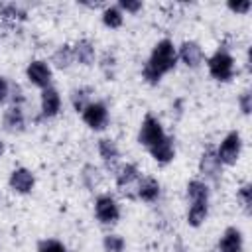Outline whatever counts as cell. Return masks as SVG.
<instances>
[{
	"label": "cell",
	"mask_w": 252,
	"mask_h": 252,
	"mask_svg": "<svg viewBox=\"0 0 252 252\" xmlns=\"http://www.w3.org/2000/svg\"><path fill=\"white\" fill-rule=\"evenodd\" d=\"M136 197H140L146 203H154L159 197V183L154 177H140L138 189H136Z\"/></svg>",
	"instance_id": "d6986e66"
},
{
	"label": "cell",
	"mask_w": 252,
	"mask_h": 252,
	"mask_svg": "<svg viewBox=\"0 0 252 252\" xmlns=\"http://www.w3.org/2000/svg\"><path fill=\"white\" fill-rule=\"evenodd\" d=\"M28 18V12L16 2H0V22L6 26H16Z\"/></svg>",
	"instance_id": "4fadbf2b"
},
{
	"label": "cell",
	"mask_w": 252,
	"mask_h": 252,
	"mask_svg": "<svg viewBox=\"0 0 252 252\" xmlns=\"http://www.w3.org/2000/svg\"><path fill=\"white\" fill-rule=\"evenodd\" d=\"M10 94V83L6 81V77H0V104L8 100Z\"/></svg>",
	"instance_id": "d6a6232c"
},
{
	"label": "cell",
	"mask_w": 252,
	"mask_h": 252,
	"mask_svg": "<svg viewBox=\"0 0 252 252\" xmlns=\"http://www.w3.org/2000/svg\"><path fill=\"white\" fill-rule=\"evenodd\" d=\"M226 6L234 14H248V10L252 8V2L250 0H240V2H228Z\"/></svg>",
	"instance_id": "4dcf8cb0"
},
{
	"label": "cell",
	"mask_w": 252,
	"mask_h": 252,
	"mask_svg": "<svg viewBox=\"0 0 252 252\" xmlns=\"http://www.w3.org/2000/svg\"><path fill=\"white\" fill-rule=\"evenodd\" d=\"M124 22V16H122V10L118 6H106L104 12H102V24L110 30H116L120 28Z\"/></svg>",
	"instance_id": "cb8c5ba5"
},
{
	"label": "cell",
	"mask_w": 252,
	"mask_h": 252,
	"mask_svg": "<svg viewBox=\"0 0 252 252\" xmlns=\"http://www.w3.org/2000/svg\"><path fill=\"white\" fill-rule=\"evenodd\" d=\"M93 89L91 87H77L71 91V104L77 112H83L93 100Z\"/></svg>",
	"instance_id": "44dd1931"
},
{
	"label": "cell",
	"mask_w": 252,
	"mask_h": 252,
	"mask_svg": "<svg viewBox=\"0 0 252 252\" xmlns=\"http://www.w3.org/2000/svg\"><path fill=\"white\" fill-rule=\"evenodd\" d=\"M81 179H83V183H85L87 189H96L98 183L102 181V173H100L98 167H94V165L89 163V165L83 167V171H81Z\"/></svg>",
	"instance_id": "d4e9b609"
},
{
	"label": "cell",
	"mask_w": 252,
	"mask_h": 252,
	"mask_svg": "<svg viewBox=\"0 0 252 252\" xmlns=\"http://www.w3.org/2000/svg\"><path fill=\"white\" fill-rule=\"evenodd\" d=\"M98 154H100V158L108 169H116V163L120 159V150H118L114 140H110V138L98 140Z\"/></svg>",
	"instance_id": "2e32d148"
},
{
	"label": "cell",
	"mask_w": 252,
	"mask_h": 252,
	"mask_svg": "<svg viewBox=\"0 0 252 252\" xmlns=\"http://www.w3.org/2000/svg\"><path fill=\"white\" fill-rule=\"evenodd\" d=\"M4 150H6V148H4V142H2V140H0V158H2V156H4Z\"/></svg>",
	"instance_id": "836d02e7"
},
{
	"label": "cell",
	"mask_w": 252,
	"mask_h": 252,
	"mask_svg": "<svg viewBox=\"0 0 252 252\" xmlns=\"http://www.w3.org/2000/svg\"><path fill=\"white\" fill-rule=\"evenodd\" d=\"M220 161H219V156H217V150L213 146H207L201 154V159H199V173L209 179V181H219V175H220Z\"/></svg>",
	"instance_id": "8992f818"
},
{
	"label": "cell",
	"mask_w": 252,
	"mask_h": 252,
	"mask_svg": "<svg viewBox=\"0 0 252 252\" xmlns=\"http://www.w3.org/2000/svg\"><path fill=\"white\" fill-rule=\"evenodd\" d=\"M187 197L191 203L197 201H209V185L201 179H191L187 183Z\"/></svg>",
	"instance_id": "7402d4cb"
},
{
	"label": "cell",
	"mask_w": 252,
	"mask_h": 252,
	"mask_svg": "<svg viewBox=\"0 0 252 252\" xmlns=\"http://www.w3.org/2000/svg\"><path fill=\"white\" fill-rule=\"evenodd\" d=\"M207 65H209L211 77L217 81H230L234 75V59L224 49H219L213 57H209Z\"/></svg>",
	"instance_id": "7a4b0ae2"
},
{
	"label": "cell",
	"mask_w": 252,
	"mask_h": 252,
	"mask_svg": "<svg viewBox=\"0 0 252 252\" xmlns=\"http://www.w3.org/2000/svg\"><path fill=\"white\" fill-rule=\"evenodd\" d=\"M83 120L93 130H102L108 124V110L102 102H91L83 112Z\"/></svg>",
	"instance_id": "9c48e42d"
},
{
	"label": "cell",
	"mask_w": 252,
	"mask_h": 252,
	"mask_svg": "<svg viewBox=\"0 0 252 252\" xmlns=\"http://www.w3.org/2000/svg\"><path fill=\"white\" fill-rule=\"evenodd\" d=\"M73 47L71 45H59L51 57V63L57 67V69H69L71 63H73Z\"/></svg>",
	"instance_id": "603a6c76"
},
{
	"label": "cell",
	"mask_w": 252,
	"mask_h": 252,
	"mask_svg": "<svg viewBox=\"0 0 252 252\" xmlns=\"http://www.w3.org/2000/svg\"><path fill=\"white\" fill-rule=\"evenodd\" d=\"M179 59L189 67L197 69L203 63V49L197 41H183L179 47Z\"/></svg>",
	"instance_id": "7c38bea8"
},
{
	"label": "cell",
	"mask_w": 252,
	"mask_h": 252,
	"mask_svg": "<svg viewBox=\"0 0 252 252\" xmlns=\"http://www.w3.org/2000/svg\"><path fill=\"white\" fill-rule=\"evenodd\" d=\"M240 250H242V234L238 228L228 226L219 240V252H240Z\"/></svg>",
	"instance_id": "e0dca14e"
},
{
	"label": "cell",
	"mask_w": 252,
	"mask_h": 252,
	"mask_svg": "<svg viewBox=\"0 0 252 252\" xmlns=\"http://www.w3.org/2000/svg\"><path fill=\"white\" fill-rule=\"evenodd\" d=\"M0 201H2V195H0Z\"/></svg>",
	"instance_id": "e575fe53"
},
{
	"label": "cell",
	"mask_w": 252,
	"mask_h": 252,
	"mask_svg": "<svg viewBox=\"0 0 252 252\" xmlns=\"http://www.w3.org/2000/svg\"><path fill=\"white\" fill-rule=\"evenodd\" d=\"M142 6H144V4H142L140 0H120V2H118V8L124 10V12H130V14L140 12Z\"/></svg>",
	"instance_id": "f546056e"
},
{
	"label": "cell",
	"mask_w": 252,
	"mask_h": 252,
	"mask_svg": "<svg viewBox=\"0 0 252 252\" xmlns=\"http://www.w3.org/2000/svg\"><path fill=\"white\" fill-rule=\"evenodd\" d=\"M102 246H104V252H124V238L118 236V234H106L104 240H102Z\"/></svg>",
	"instance_id": "484cf974"
},
{
	"label": "cell",
	"mask_w": 252,
	"mask_h": 252,
	"mask_svg": "<svg viewBox=\"0 0 252 252\" xmlns=\"http://www.w3.org/2000/svg\"><path fill=\"white\" fill-rule=\"evenodd\" d=\"M238 199H240L244 211L250 213V205H252V185H250V183H246V185H242V187L238 189Z\"/></svg>",
	"instance_id": "f1b7e54d"
},
{
	"label": "cell",
	"mask_w": 252,
	"mask_h": 252,
	"mask_svg": "<svg viewBox=\"0 0 252 252\" xmlns=\"http://www.w3.org/2000/svg\"><path fill=\"white\" fill-rule=\"evenodd\" d=\"M150 150V156L158 161V163H169L175 158V148H173V140L169 136H165L163 140H159L158 144H154Z\"/></svg>",
	"instance_id": "9a60e30c"
},
{
	"label": "cell",
	"mask_w": 252,
	"mask_h": 252,
	"mask_svg": "<svg viewBox=\"0 0 252 252\" xmlns=\"http://www.w3.org/2000/svg\"><path fill=\"white\" fill-rule=\"evenodd\" d=\"M207 215H209V205H207V201L191 203V207H189V211H187V222H189V226H195V228L201 226V224L205 222Z\"/></svg>",
	"instance_id": "ffe728a7"
},
{
	"label": "cell",
	"mask_w": 252,
	"mask_h": 252,
	"mask_svg": "<svg viewBox=\"0 0 252 252\" xmlns=\"http://www.w3.org/2000/svg\"><path fill=\"white\" fill-rule=\"evenodd\" d=\"M2 126L8 134H20L26 130V116L22 112L20 106H10L4 110V116H2Z\"/></svg>",
	"instance_id": "8fae6325"
},
{
	"label": "cell",
	"mask_w": 252,
	"mask_h": 252,
	"mask_svg": "<svg viewBox=\"0 0 252 252\" xmlns=\"http://www.w3.org/2000/svg\"><path fill=\"white\" fill-rule=\"evenodd\" d=\"M8 183H10V189H14V191L20 193V195H26V193H30V191L33 189L35 177H33V173H32L30 169H26V167H16V169L10 173Z\"/></svg>",
	"instance_id": "30bf717a"
},
{
	"label": "cell",
	"mask_w": 252,
	"mask_h": 252,
	"mask_svg": "<svg viewBox=\"0 0 252 252\" xmlns=\"http://www.w3.org/2000/svg\"><path fill=\"white\" fill-rule=\"evenodd\" d=\"M73 59L81 65H93L94 63V43L91 39H79L73 45Z\"/></svg>",
	"instance_id": "ac0fdd59"
},
{
	"label": "cell",
	"mask_w": 252,
	"mask_h": 252,
	"mask_svg": "<svg viewBox=\"0 0 252 252\" xmlns=\"http://www.w3.org/2000/svg\"><path fill=\"white\" fill-rule=\"evenodd\" d=\"M175 63H177V51H175L173 41H169V39H159V41L154 45L152 55H150V59L146 61L144 69H142V77L146 79V83L158 85L159 79L175 67Z\"/></svg>",
	"instance_id": "6da1fadb"
},
{
	"label": "cell",
	"mask_w": 252,
	"mask_h": 252,
	"mask_svg": "<svg viewBox=\"0 0 252 252\" xmlns=\"http://www.w3.org/2000/svg\"><path fill=\"white\" fill-rule=\"evenodd\" d=\"M26 77H28V81L32 85L39 87L41 91L51 87V67L45 61H39V59L32 61L28 65V69H26Z\"/></svg>",
	"instance_id": "ba28073f"
},
{
	"label": "cell",
	"mask_w": 252,
	"mask_h": 252,
	"mask_svg": "<svg viewBox=\"0 0 252 252\" xmlns=\"http://www.w3.org/2000/svg\"><path fill=\"white\" fill-rule=\"evenodd\" d=\"M138 181H140V171L134 163H126V165L116 169V185H118L122 195L130 197V199L136 197Z\"/></svg>",
	"instance_id": "277c9868"
},
{
	"label": "cell",
	"mask_w": 252,
	"mask_h": 252,
	"mask_svg": "<svg viewBox=\"0 0 252 252\" xmlns=\"http://www.w3.org/2000/svg\"><path fill=\"white\" fill-rule=\"evenodd\" d=\"M238 102H240V110H242L244 114H250V110H252V93H250V91H244V93L240 94Z\"/></svg>",
	"instance_id": "1f68e13d"
},
{
	"label": "cell",
	"mask_w": 252,
	"mask_h": 252,
	"mask_svg": "<svg viewBox=\"0 0 252 252\" xmlns=\"http://www.w3.org/2000/svg\"><path fill=\"white\" fill-rule=\"evenodd\" d=\"M8 98L12 100V106H22V102L26 100V94H24L22 85L10 83V94H8Z\"/></svg>",
	"instance_id": "83f0119b"
},
{
	"label": "cell",
	"mask_w": 252,
	"mask_h": 252,
	"mask_svg": "<svg viewBox=\"0 0 252 252\" xmlns=\"http://www.w3.org/2000/svg\"><path fill=\"white\" fill-rule=\"evenodd\" d=\"M240 150H242V138L238 132H228L219 150H217V156H219V161L224 163V165H234L238 156H240Z\"/></svg>",
	"instance_id": "3957f363"
},
{
	"label": "cell",
	"mask_w": 252,
	"mask_h": 252,
	"mask_svg": "<svg viewBox=\"0 0 252 252\" xmlns=\"http://www.w3.org/2000/svg\"><path fill=\"white\" fill-rule=\"evenodd\" d=\"M0 39H2V33H0Z\"/></svg>",
	"instance_id": "d590c367"
},
{
	"label": "cell",
	"mask_w": 252,
	"mask_h": 252,
	"mask_svg": "<svg viewBox=\"0 0 252 252\" xmlns=\"http://www.w3.org/2000/svg\"><path fill=\"white\" fill-rule=\"evenodd\" d=\"M37 252H67L65 246L55 238H45L37 244Z\"/></svg>",
	"instance_id": "4316f807"
},
{
	"label": "cell",
	"mask_w": 252,
	"mask_h": 252,
	"mask_svg": "<svg viewBox=\"0 0 252 252\" xmlns=\"http://www.w3.org/2000/svg\"><path fill=\"white\" fill-rule=\"evenodd\" d=\"M94 215L102 224H112L120 217V209L110 195H100L94 201Z\"/></svg>",
	"instance_id": "52a82bcc"
},
{
	"label": "cell",
	"mask_w": 252,
	"mask_h": 252,
	"mask_svg": "<svg viewBox=\"0 0 252 252\" xmlns=\"http://www.w3.org/2000/svg\"><path fill=\"white\" fill-rule=\"evenodd\" d=\"M61 108V96L57 89L47 87L41 91V114L43 118H53Z\"/></svg>",
	"instance_id": "5bb4252c"
},
{
	"label": "cell",
	"mask_w": 252,
	"mask_h": 252,
	"mask_svg": "<svg viewBox=\"0 0 252 252\" xmlns=\"http://www.w3.org/2000/svg\"><path fill=\"white\" fill-rule=\"evenodd\" d=\"M163 138H165V132H163L159 120L154 118L152 114H146V118L142 120L140 132H138V142H140V146L152 148L154 144H158V142L163 140Z\"/></svg>",
	"instance_id": "5b68a950"
}]
</instances>
